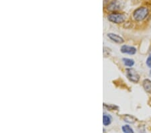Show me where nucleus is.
Wrapping results in <instances>:
<instances>
[{"mask_svg":"<svg viewBox=\"0 0 151 133\" xmlns=\"http://www.w3.org/2000/svg\"><path fill=\"white\" fill-rule=\"evenodd\" d=\"M149 14V10L146 7H140L133 13V18L136 21H143Z\"/></svg>","mask_w":151,"mask_h":133,"instance_id":"nucleus-1","label":"nucleus"},{"mask_svg":"<svg viewBox=\"0 0 151 133\" xmlns=\"http://www.w3.org/2000/svg\"><path fill=\"white\" fill-rule=\"evenodd\" d=\"M136 119L134 116H131V115H125L124 116V121L128 123L133 124L136 122Z\"/></svg>","mask_w":151,"mask_h":133,"instance_id":"nucleus-9","label":"nucleus"},{"mask_svg":"<svg viewBox=\"0 0 151 133\" xmlns=\"http://www.w3.org/2000/svg\"><path fill=\"white\" fill-rule=\"evenodd\" d=\"M103 124L104 126H108L111 124V118L106 114L103 116Z\"/></svg>","mask_w":151,"mask_h":133,"instance_id":"nucleus-10","label":"nucleus"},{"mask_svg":"<svg viewBox=\"0 0 151 133\" xmlns=\"http://www.w3.org/2000/svg\"><path fill=\"white\" fill-rule=\"evenodd\" d=\"M146 64L149 68L151 69V54H150V55L148 56L147 59H146Z\"/></svg>","mask_w":151,"mask_h":133,"instance_id":"nucleus-13","label":"nucleus"},{"mask_svg":"<svg viewBox=\"0 0 151 133\" xmlns=\"http://www.w3.org/2000/svg\"><path fill=\"white\" fill-rule=\"evenodd\" d=\"M122 129V131L124 133H134V130L129 125L123 126Z\"/></svg>","mask_w":151,"mask_h":133,"instance_id":"nucleus-11","label":"nucleus"},{"mask_svg":"<svg viewBox=\"0 0 151 133\" xmlns=\"http://www.w3.org/2000/svg\"><path fill=\"white\" fill-rule=\"evenodd\" d=\"M122 62H123V63H124V65H125V66L128 67H130V68H131V67L134 66V60L132 59V58H122Z\"/></svg>","mask_w":151,"mask_h":133,"instance_id":"nucleus-8","label":"nucleus"},{"mask_svg":"<svg viewBox=\"0 0 151 133\" xmlns=\"http://www.w3.org/2000/svg\"><path fill=\"white\" fill-rule=\"evenodd\" d=\"M107 36L110 40H112V41L114 42H116V43L121 44V43H123V42H124V38L122 37H121L120 36L116 34L108 33Z\"/></svg>","mask_w":151,"mask_h":133,"instance_id":"nucleus-5","label":"nucleus"},{"mask_svg":"<svg viewBox=\"0 0 151 133\" xmlns=\"http://www.w3.org/2000/svg\"><path fill=\"white\" fill-rule=\"evenodd\" d=\"M126 77H127V78L130 81V82H132L133 83H137L139 82L140 75L136 71V70L132 68H129L126 69Z\"/></svg>","mask_w":151,"mask_h":133,"instance_id":"nucleus-3","label":"nucleus"},{"mask_svg":"<svg viewBox=\"0 0 151 133\" xmlns=\"http://www.w3.org/2000/svg\"><path fill=\"white\" fill-rule=\"evenodd\" d=\"M108 20L110 22L116 24H121L125 21L126 17L122 13H112L107 16Z\"/></svg>","mask_w":151,"mask_h":133,"instance_id":"nucleus-2","label":"nucleus"},{"mask_svg":"<svg viewBox=\"0 0 151 133\" xmlns=\"http://www.w3.org/2000/svg\"><path fill=\"white\" fill-rule=\"evenodd\" d=\"M120 51L124 54H128V55H135L136 53V49L134 46H128V45H123L122 46Z\"/></svg>","mask_w":151,"mask_h":133,"instance_id":"nucleus-4","label":"nucleus"},{"mask_svg":"<svg viewBox=\"0 0 151 133\" xmlns=\"http://www.w3.org/2000/svg\"><path fill=\"white\" fill-rule=\"evenodd\" d=\"M120 7V1L118 0H113L107 6V10L110 11H116L119 10Z\"/></svg>","mask_w":151,"mask_h":133,"instance_id":"nucleus-6","label":"nucleus"},{"mask_svg":"<svg viewBox=\"0 0 151 133\" xmlns=\"http://www.w3.org/2000/svg\"><path fill=\"white\" fill-rule=\"evenodd\" d=\"M103 106L105 108H106L108 110H115V109H118V107L116 106L112 105V104H110V105H107L106 103H103Z\"/></svg>","mask_w":151,"mask_h":133,"instance_id":"nucleus-12","label":"nucleus"},{"mask_svg":"<svg viewBox=\"0 0 151 133\" xmlns=\"http://www.w3.org/2000/svg\"><path fill=\"white\" fill-rule=\"evenodd\" d=\"M150 54H151V51H150Z\"/></svg>","mask_w":151,"mask_h":133,"instance_id":"nucleus-14","label":"nucleus"},{"mask_svg":"<svg viewBox=\"0 0 151 133\" xmlns=\"http://www.w3.org/2000/svg\"><path fill=\"white\" fill-rule=\"evenodd\" d=\"M143 87L145 91L151 94V80L149 79H145L143 82Z\"/></svg>","mask_w":151,"mask_h":133,"instance_id":"nucleus-7","label":"nucleus"}]
</instances>
